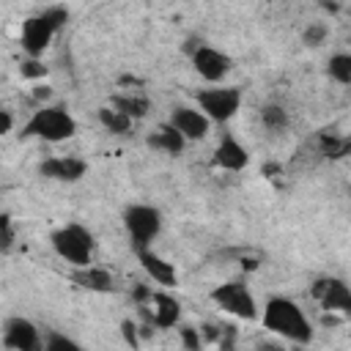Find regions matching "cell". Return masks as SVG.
Returning a JSON list of instances; mask_svg holds the SVG:
<instances>
[{
  "mask_svg": "<svg viewBox=\"0 0 351 351\" xmlns=\"http://www.w3.org/2000/svg\"><path fill=\"white\" fill-rule=\"evenodd\" d=\"M261 321H263V329H269L271 335H280L291 343H310L313 340V326H310L307 315L288 296H271L263 304Z\"/></svg>",
  "mask_w": 351,
  "mask_h": 351,
  "instance_id": "cell-1",
  "label": "cell"
},
{
  "mask_svg": "<svg viewBox=\"0 0 351 351\" xmlns=\"http://www.w3.org/2000/svg\"><path fill=\"white\" fill-rule=\"evenodd\" d=\"M74 134H77V121L60 104H41L22 126V137H38L44 143H63Z\"/></svg>",
  "mask_w": 351,
  "mask_h": 351,
  "instance_id": "cell-2",
  "label": "cell"
},
{
  "mask_svg": "<svg viewBox=\"0 0 351 351\" xmlns=\"http://www.w3.org/2000/svg\"><path fill=\"white\" fill-rule=\"evenodd\" d=\"M69 19V11L63 5H52V8H44L33 16H27L22 22V30H19V44L22 49L30 55V58H41L44 49L52 44L55 33L63 27V22Z\"/></svg>",
  "mask_w": 351,
  "mask_h": 351,
  "instance_id": "cell-3",
  "label": "cell"
},
{
  "mask_svg": "<svg viewBox=\"0 0 351 351\" xmlns=\"http://www.w3.org/2000/svg\"><path fill=\"white\" fill-rule=\"evenodd\" d=\"M49 244H52L55 255L60 261L71 263L74 269L93 263V247H96V241H93V233L85 225H80V222H69V225L52 230Z\"/></svg>",
  "mask_w": 351,
  "mask_h": 351,
  "instance_id": "cell-4",
  "label": "cell"
},
{
  "mask_svg": "<svg viewBox=\"0 0 351 351\" xmlns=\"http://www.w3.org/2000/svg\"><path fill=\"white\" fill-rule=\"evenodd\" d=\"M123 228L132 241V250L140 252L154 244V239L162 233V211L148 203H132L123 208Z\"/></svg>",
  "mask_w": 351,
  "mask_h": 351,
  "instance_id": "cell-5",
  "label": "cell"
},
{
  "mask_svg": "<svg viewBox=\"0 0 351 351\" xmlns=\"http://www.w3.org/2000/svg\"><path fill=\"white\" fill-rule=\"evenodd\" d=\"M195 101L211 118V123H228L241 107V90L233 85L214 82L211 88H200L195 93Z\"/></svg>",
  "mask_w": 351,
  "mask_h": 351,
  "instance_id": "cell-6",
  "label": "cell"
},
{
  "mask_svg": "<svg viewBox=\"0 0 351 351\" xmlns=\"http://www.w3.org/2000/svg\"><path fill=\"white\" fill-rule=\"evenodd\" d=\"M211 302H214L222 313H228V315H233V318H241V321H255V318H261L258 302H255V296L250 293V288H247L244 282L230 280V282L217 285V288L211 291Z\"/></svg>",
  "mask_w": 351,
  "mask_h": 351,
  "instance_id": "cell-7",
  "label": "cell"
},
{
  "mask_svg": "<svg viewBox=\"0 0 351 351\" xmlns=\"http://www.w3.org/2000/svg\"><path fill=\"white\" fill-rule=\"evenodd\" d=\"M192 69L206 80V82H222L228 74H230V69H233V60L222 52V49H217V47H208V44H197L195 49H192Z\"/></svg>",
  "mask_w": 351,
  "mask_h": 351,
  "instance_id": "cell-8",
  "label": "cell"
},
{
  "mask_svg": "<svg viewBox=\"0 0 351 351\" xmlns=\"http://www.w3.org/2000/svg\"><path fill=\"white\" fill-rule=\"evenodd\" d=\"M3 346L14 348V351H38V348H44V340L33 321H27L22 315H11L3 324Z\"/></svg>",
  "mask_w": 351,
  "mask_h": 351,
  "instance_id": "cell-9",
  "label": "cell"
},
{
  "mask_svg": "<svg viewBox=\"0 0 351 351\" xmlns=\"http://www.w3.org/2000/svg\"><path fill=\"white\" fill-rule=\"evenodd\" d=\"M315 302L329 313H343L351 318V288L337 277H321L313 285Z\"/></svg>",
  "mask_w": 351,
  "mask_h": 351,
  "instance_id": "cell-10",
  "label": "cell"
},
{
  "mask_svg": "<svg viewBox=\"0 0 351 351\" xmlns=\"http://www.w3.org/2000/svg\"><path fill=\"white\" fill-rule=\"evenodd\" d=\"M186 140H203L211 129V118L200 110V107H186V104H178L173 107L170 118H167Z\"/></svg>",
  "mask_w": 351,
  "mask_h": 351,
  "instance_id": "cell-11",
  "label": "cell"
},
{
  "mask_svg": "<svg viewBox=\"0 0 351 351\" xmlns=\"http://www.w3.org/2000/svg\"><path fill=\"white\" fill-rule=\"evenodd\" d=\"M38 173L44 178H52V181L74 184L88 173V162L80 159V156H49L38 165Z\"/></svg>",
  "mask_w": 351,
  "mask_h": 351,
  "instance_id": "cell-12",
  "label": "cell"
},
{
  "mask_svg": "<svg viewBox=\"0 0 351 351\" xmlns=\"http://www.w3.org/2000/svg\"><path fill=\"white\" fill-rule=\"evenodd\" d=\"M137 261H140L143 271H145L156 285H162V288H173V285L178 282V271H176V266H173L170 261H165L159 252H154L151 247L140 250V252H137Z\"/></svg>",
  "mask_w": 351,
  "mask_h": 351,
  "instance_id": "cell-13",
  "label": "cell"
},
{
  "mask_svg": "<svg viewBox=\"0 0 351 351\" xmlns=\"http://www.w3.org/2000/svg\"><path fill=\"white\" fill-rule=\"evenodd\" d=\"M214 165H217L219 170L239 173V170H244V167L250 165V154H247V148H244L236 137L225 134V137L219 140V145L214 148Z\"/></svg>",
  "mask_w": 351,
  "mask_h": 351,
  "instance_id": "cell-14",
  "label": "cell"
},
{
  "mask_svg": "<svg viewBox=\"0 0 351 351\" xmlns=\"http://www.w3.org/2000/svg\"><path fill=\"white\" fill-rule=\"evenodd\" d=\"M148 304H151V321H154V326L170 329V326H176L181 321V302L176 296H170L165 291H154Z\"/></svg>",
  "mask_w": 351,
  "mask_h": 351,
  "instance_id": "cell-15",
  "label": "cell"
},
{
  "mask_svg": "<svg viewBox=\"0 0 351 351\" xmlns=\"http://www.w3.org/2000/svg\"><path fill=\"white\" fill-rule=\"evenodd\" d=\"M71 280H74L80 288L93 291V293H110V291H115V277H112V271H107V269H101V266H93V263L77 266V269L71 271Z\"/></svg>",
  "mask_w": 351,
  "mask_h": 351,
  "instance_id": "cell-16",
  "label": "cell"
},
{
  "mask_svg": "<svg viewBox=\"0 0 351 351\" xmlns=\"http://www.w3.org/2000/svg\"><path fill=\"white\" fill-rule=\"evenodd\" d=\"M189 140L167 121V123H162L151 137H148V145L151 148H156V151H165V154H170V156H178L181 151H184V145H186Z\"/></svg>",
  "mask_w": 351,
  "mask_h": 351,
  "instance_id": "cell-17",
  "label": "cell"
},
{
  "mask_svg": "<svg viewBox=\"0 0 351 351\" xmlns=\"http://www.w3.org/2000/svg\"><path fill=\"white\" fill-rule=\"evenodd\" d=\"M99 123H101L110 134H129L134 118H129L123 110H118L115 104H110V107H99Z\"/></svg>",
  "mask_w": 351,
  "mask_h": 351,
  "instance_id": "cell-18",
  "label": "cell"
},
{
  "mask_svg": "<svg viewBox=\"0 0 351 351\" xmlns=\"http://www.w3.org/2000/svg\"><path fill=\"white\" fill-rule=\"evenodd\" d=\"M110 104H115L118 110H123V112H126L129 118H134V121L145 118L148 110H151V101H148L145 96H140V93H121V96H112Z\"/></svg>",
  "mask_w": 351,
  "mask_h": 351,
  "instance_id": "cell-19",
  "label": "cell"
},
{
  "mask_svg": "<svg viewBox=\"0 0 351 351\" xmlns=\"http://www.w3.org/2000/svg\"><path fill=\"white\" fill-rule=\"evenodd\" d=\"M326 74L340 82V85H351V52H337L326 60Z\"/></svg>",
  "mask_w": 351,
  "mask_h": 351,
  "instance_id": "cell-20",
  "label": "cell"
},
{
  "mask_svg": "<svg viewBox=\"0 0 351 351\" xmlns=\"http://www.w3.org/2000/svg\"><path fill=\"white\" fill-rule=\"evenodd\" d=\"M261 121H263V126H266V129L280 132V129H285V126H288V112H285L280 104H266V107L261 110Z\"/></svg>",
  "mask_w": 351,
  "mask_h": 351,
  "instance_id": "cell-21",
  "label": "cell"
},
{
  "mask_svg": "<svg viewBox=\"0 0 351 351\" xmlns=\"http://www.w3.org/2000/svg\"><path fill=\"white\" fill-rule=\"evenodd\" d=\"M321 148L326 156H343L351 148L348 137H332V134H321Z\"/></svg>",
  "mask_w": 351,
  "mask_h": 351,
  "instance_id": "cell-22",
  "label": "cell"
},
{
  "mask_svg": "<svg viewBox=\"0 0 351 351\" xmlns=\"http://www.w3.org/2000/svg\"><path fill=\"white\" fill-rule=\"evenodd\" d=\"M19 71H22L25 80H44V77H47V66H44V60L30 58V55H27V60L19 66Z\"/></svg>",
  "mask_w": 351,
  "mask_h": 351,
  "instance_id": "cell-23",
  "label": "cell"
},
{
  "mask_svg": "<svg viewBox=\"0 0 351 351\" xmlns=\"http://www.w3.org/2000/svg\"><path fill=\"white\" fill-rule=\"evenodd\" d=\"M44 348H47V351H77V348H80V343H74V340H71V337H66V335L52 332V335L44 340Z\"/></svg>",
  "mask_w": 351,
  "mask_h": 351,
  "instance_id": "cell-24",
  "label": "cell"
},
{
  "mask_svg": "<svg viewBox=\"0 0 351 351\" xmlns=\"http://www.w3.org/2000/svg\"><path fill=\"white\" fill-rule=\"evenodd\" d=\"M329 36V27L324 25V22H313V25H307V30H304V44L307 47H318V44H324V38Z\"/></svg>",
  "mask_w": 351,
  "mask_h": 351,
  "instance_id": "cell-25",
  "label": "cell"
},
{
  "mask_svg": "<svg viewBox=\"0 0 351 351\" xmlns=\"http://www.w3.org/2000/svg\"><path fill=\"white\" fill-rule=\"evenodd\" d=\"M0 230H3V252H11V247H14V228H11V217L8 214H3Z\"/></svg>",
  "mask_w": 351,
  "mask_h": 351,
  "instance_id": "cell-26",
  "label": "cell"
},
{
  "mask_svg": "<svg viewBox=\"0 0 351 351\" xmlns=\"http://www.w3.org/2000/svg\"><path fill=\"white\" fill-rule=\"evenodd\" d=\"M178 335H181V343H184L186 348H200V335H197V329H192V326H181Z\"/></svg>",
  "mask_w": 351,
  "mask_h": 351,
  "instance_id": "cell-27",
  "label": "cell"
},
{
  "mask_svg": "<svg viewBox=\"0 0 351 351\" xmlns=\"http://www.w3.org/2000/svg\"><path fill=\"white\" fill-rule=\"evenodd\" d=\"M30 96H33L36 101H47V99L52 96V88H49V85H44V82H36V85H33V90H30Z\"/></svg>",
  "mask_w": 351,
  "mask_h": 351,
  "instance_id": "cell-28",
  "label": "cell"
},
{
  "mask_svg": "<svg viewBox=\"0 0 351 351\" xmlns=\"http://www.w3.org/2000/svg\"><path fill=\"white\" fill-rule=\"evenodd\" d=\"M121 332H123V340H126L129 346H137V332H134V324H132V321H123V324H121Z\"/></svg>",
  "mask_w": 351,
  "mask_h": 351,
  "instance_id": "cell-29",
  "label": "cell"
},
{
  "mask_svg": "<svg viewBox=\"0 0 351 351\" xmlns=\"http://www.w3.org/2000/svg\"><path fill=\"white\" fill-rule=\"evenodd\" d=\"M0 132H3V134L11 132V112H8V110H0Z\"/></svg>",
  "mask_w": 351,
  "mask_h": 351,
  "instance_id": "cell-30",
  "label": "cell"
}]
</instances>
